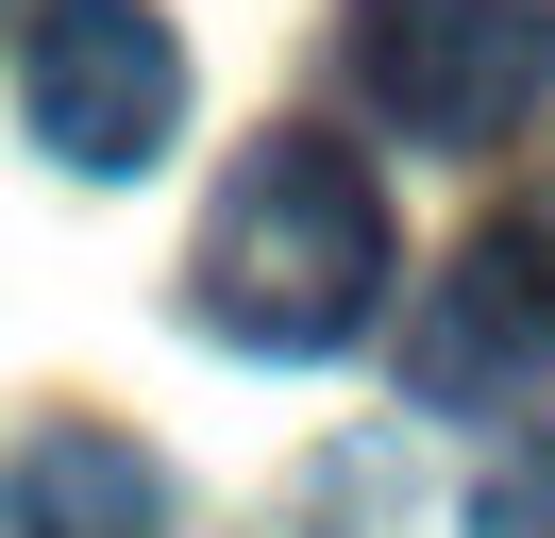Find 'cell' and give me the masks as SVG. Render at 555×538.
Segmentation results:
<instances>
[{"label": "cell", "instance_id": "6da1fadb", "mask_svg": "<svg viewBox=\"0 0 555 538\" xmlns=\"http://www.w3.org/2000/svg\"><path fill=\"white\" fill-rule=\"evenodd\" d=\"M387 303V202L337 134H253L203 202V320L236 354H337Z\"/></svg>", "mask_w": 555, "mask_h": 538}, {"label": "cell", "instance_id": "7a4b0ae2", "mask_svg": "<svg viewBox=\"0 0 555 538\" xmlns=\"http://www.w3.org/2000/svg\"><path fill=\"white\" fill-rule=\"evenodd\" d=\"M353 85L421 152H488L555 85V0H353Z\"/></svg>", "mask_w": 555, "mask_h": 538}, {"label": "cell", "instance_id": "3957f363", "mask_svg": "<svg viewBox=\"0 0 555 538\" xmlns=\"http://www.w3.org/2000/svg\"><path fill=\"white\" fill-rule=\"evenodd\" d=\"M17 101H35V134L68 168H152L185 134V51L152 0H35V34H17Z\"/></svg>", "mask_w": 555, "mask_h": 538}, {"label": "cell", "instance_id": "277c9868", "mask_svg": "<svg viewBox=\"0 0 555 538\" xmlns=\"http://www.w3.org/2000/svg\"><path fill=\"white\" fill-rule=\"evenodd\" d=\"M555 370V219H488L472 253L438 269V303H421L404 336V387L421 404H505Z\"/></svg>", "mask_w": 555, "mask_h": 538}, {"label": "cell", "instance_id": "5b68a950", "mask_svg": "<svg viewBox=\"0 0 555 538\" xmlns=\"http://www.w3.org/2000/svg\"><path fill=\"white\" fill-rule=\"evenodd\" d=\"M152 522H169V471L118 421H51L0 471V538H152Z\"/></svg>", "mask_w": 555, "mask_h": 538}, {"label": "cell", "instance_id": "8992f818", "mask_svg": "<svg viewBox=\"0 0 555 538\" xmlns=\"http://www.w3.org/2000/svg\"><path fill=\"white\" fill-rule=\"evenodd\" d=\"M472 538H555V437H521V454L472 488Z\"/></svg>", "mask_w": 555, "mask_h": 538}]
</instances>
